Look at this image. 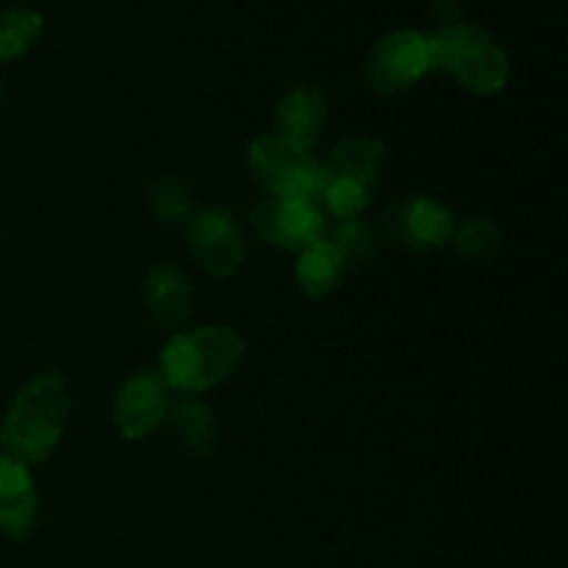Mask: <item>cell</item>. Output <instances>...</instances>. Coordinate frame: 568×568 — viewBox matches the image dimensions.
Wrapping results in <instances>:
<instances>
[{"mask_svg": "<svg viewBox=\"0 0 568 568\" xmlns=\"http://www.w3.org/2000/svg\"><path fill=\"white\" fill-rule=\"evenodd\" d=\"M70 383L59 372H39L20 386L0 425V449L26 466L48 464L70 422Z\"/></svg>", "mask_w": 568, "mask_h": 568, "instance_id": "cell-1", "label": "cell"}, {"mask_svg": "<svg viewBox=\"0 0 568 568\" xmlns=\"http://www.w3.org/2000/svg\"><path fill=\"white\" fill-rule=\"evenodd\" d=\"M247 355V344L233 327L205 325L172 333L161 347L159 375L178 394H205L233 377Z\"/></svg>", "mask_w": 568, "mask_h": 568, "instance_id": "cell-2", "label": "cell"}, {"mask_svg": "<svg viewBox=\"0 0 568 568\" xmlns=\"http://www.w3.org/2000/svg\"><path fill=\"white\" fill-rule=\"evenodd\" d=\"M433 72L449 75L477 98L499 94L510 81L508 50L475 22H453L430 33Z\"/></svg>", "mask_w": 568, "mask_h": 568, "instance_id": "cell-3", "label": "cell"}, {"mask_svg": "<svg viewBox=\"0 0 568 568\" xmlns=\"http://www.w3.org/2000/svg\"><path fill=\"white\" fill-rule=\"evenodd\" d=\"M386 148L375 136H347L322 164L316 203L331 220H355L366 211L381 183Z\"/></svg>", "mask_w": 568, "mask_h": 568, "instance_id": "cell-4", "label": "cell"}, {"mask_svg": "<svg viewBox=\"0 0 568 568\" xmlns=\"http://www.w3.org/2000/svg\"><path fill=\"white\" fill-rule=\"evenodd\" d=\"M247 166L270 197H320L322 164L311 150L286 142L275 131L261 133L247 144Z\"/></svg>", "mask_w": 568, "mask_h": 568, "instance_id": "cell-5", "label": "cell"}, {"mask_svg": "<svg viewBox=\"0 0 568 568\" xmlns=\"http://www.w3.org/2000/svg\"><path fill=\"white\" fill-rule=\"evenodd\" d=\"M433 72L430 33L399 28L386 33L369 50L364 64V81L377 94H397L414 89Z\"/></svg>", "mask_w": 568, "mask_h": 568, "instance_id": "cell-6", "label": "cell"}, {"mask_svg": "<svg viewBox=\"0 0 568 568\" xmlns=\"http://www.w3.org/2000/svg\"><path fill=\"white\" fill-rule=\"evenodd\" d=\"M455 214L427 194H403L381 214V233L408 253H433L453 242Z\"/></svg>", "mask_w": 568, "mask_h": 568, "instance_id": "cell-7", "label": "cell"}, {"mask_svg": "<svg viewBox=\"0 0 568 568\" xmlns=\"http://www.w3.org/2000/svg\"><path fill=\"white\" fill-rule=\"evenodd\" d=\"M331 225V216L316 200L266 197L250 211V227L255 236L272 247L303 253L311 244L322 242Z\"/></svg>", "mask_w": 568, "mask_h": 568, "instance_id": "cell-8", "label": "cell"}, {"mask_svg": "<svg viewBox=\"0 0 568 568\" xmlns=\"http://www.w3.org/2000/svg\"><path fill=\"white\" fill-rule=\"evenodd\" d=\"M189 250L214 277H231L247 258V236L225 205L200 209L189 220Z\"/></svg>", "mask_w": 568, "mask_h": 568, "instance_id": "cell-9", "label": "cell"}, {"mask_svg": "<svg viewBox=\"0 0 568 568\" xmlns=\"http://www.w3.org/2000/svg\"><path fill=\"white\" fill-rule=\"evenodd\" d=\"M170 388L155 366H142L122 381L114 394V427L125 442H144L166 422Z\"/></svg>", "mask_w": 568, "mask_h": 568, "instance_id": "cell-10", "label": "cell"}, {"mask_svg": "<svg viewBox=\"0 0 568 568\" xmlns=\"http://www.w3.org/2000/svg\"><path fill=\"white\" fill-rule=\"evenodd\" d=\"M142 303L161 331H181L194 311V286L178 264H155L144 275Z\"/></svg>", "mask_w": 568, "mask_h": 568, "instance_id": "cell-11", "label": "cell"}, {"mask_svg": "<svg viewBox=\"0 0 568 568\" xmlns=\"http://www.w3.org/2000/svg\"><path fill=\"white\" fill-rule=\"evenodd\" d=\"M327 122V98L316 83L297 81L275 109V133L303 150H314Z\"/></svg>", "mask_w": 568, "mask_h": 568, "instance_id": "cell-12", "label": "cell"}, {"mask_svg": "<svg viewBox=\"0 0 568 568\" xmlns=\"http://www.w3.org/2000/svg\"><path fill=\"white\" fill-rule=\"evenodd\" d=\"M39 516V491L31 466L0 453V532L14 541L31 536Z\"/></svg>", "mask_w": 568, "mask_h": 568, "instance_id": "cell-13", "label": "cell"}, {"mask_svg": "<svg viewBox=\"0 0 568 568\" xmlns=\"http://www.w3.org/2000/svg\"><path fill=\"white\" fill-rule=\"evenodd\" d=\"M175 442L181 444L183 453L192 458H209L220 442V427H216V414L203 397L197 394H178L166 410Z\"/></svg>", "mask_w": 568, "mask_h": 568, "instance_id": "cell-14", "label": "cell"}, {"mask_svg": "<svg viewBox=\"0 0 568 568\" xmlns=\"http://www.w3.org/2000/svg\"><path fill=\"white\" fill-rule=\"evenodd\" d=\"M344 275H347V264L327 239L305 247L294 261V281L308 300L331 297L342 286Z\"/></svg>", "mask_w": 568, "mask_h": 568, "instance_id": "cell-15", "label": "cell"}, {"mask_svg": "<svg viewBox=\"0 0 568 568\" xmlns=\"http://www.w3.org/2000/svg\"><path fill=\"white\" fill-rule=\"evenodd\" d=\"M44 33V17L33 9L0 11V64L22 59Z\"/></svg>", "mask_w": 568, "mask_h": 568, "instance_id": "cell-16", "label": "cell"}, {"mask_svg": "<svg viewBox=\"0 0 568 568\" xmlns=\"http://www.w3.org/2000/svg\"><path fill=\"white\" fill-rule=\"evenodd\" d=\"M325 239L338 250V255L344 258L347 270H364V266H369L372 261H375V231H372L369 222L361 220V216H355V220L331 222Z\"/></svg>", "mask_w": 568, "mask_h": 568, "instance_id": "cell-17", "label": "cell"}, {"mask_svg": "<svg viewBox=\"0 0 568 568\" xmlns=\"http://www.w3.org/2000/svg\"><path fill=\"white\" fill-rule=\"evenodd\" d=\"M148 205L150 214L161 222V225H189L197 205H194V194L183 186L181 181L170 175H161L150 183L148 189Z\"/></svg>", "mask_w": 568, "mask_h": 568, "instance_id": "cell-18", "label": "cell"}, {"mask_svg": "<svg viewBox=\"0 0 568 568\" xmlns=\"http://www.w3.org/2000/svg\"><path fill=\"white\" fill-rule=\"evenodd\" d=\"M503 227L497 225L488 216H466V220L455 222V233H453V247L458 250L464 258H488V255L497 253L503 247Z\"/></svg>", "mask_w": 568, "mask_h": 568, "instance_id": "cell-19", "label": "cell"}, {"mask_svg": "<svg viewBox=\"0 0 568 568\" xmlns=\"http://www.w3.org/2000/svg\"><path fill=\"white\" fill-rule=\"evenodd\" d=\"M3 98H6V89H3V83H0V103H3Z\"/></svg>", "mask_w": 568, "mask_h": 568, "instance_id": "cell-20", "label": "cell"}]
</instances>
